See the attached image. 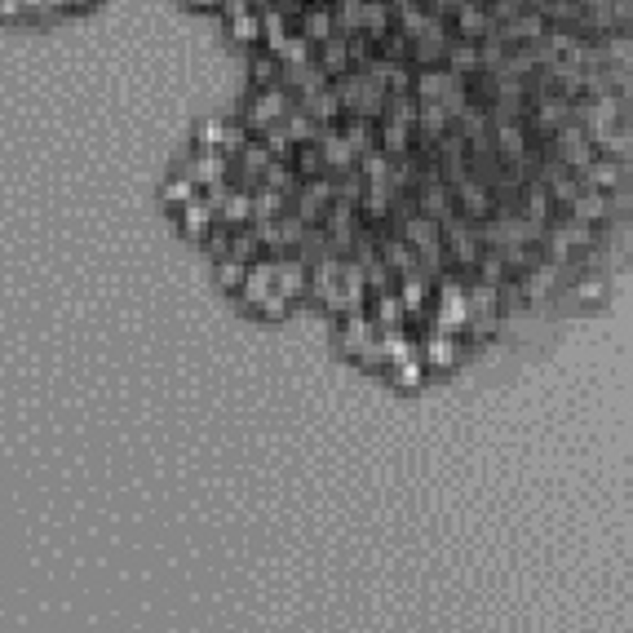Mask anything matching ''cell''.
<instances>
[{
  "mask_svg": "<svg viewBox=\"0 0 633 633\" xmlns=\"http://www.w3.org/2000/svg\"><path fill=\"white\" fill-rule=\"evenodd\" d=\"M332 23L341 27V36L364 27V0H332Z\"/></svg>",
  "mask_w": 633,
  "mask_h": 633,
  "instance_id": "8",
  "label": "cell"
},
{
  "mask_svg": "<svg viewBox=\"0 0 633 633\" xmlns=\"http://www.w3.org/2000/svg\"><path fill=\"white\" fill-rule=\"evenodd\" d=\"M262 147L275 159H288V156H293V138L284 133V124H270V129H266V133H262Z\"/></svg>",
  "mask_w": 633,
  "mask_h": 633,
  "instance_id": "13",
  "label": "cell"
},
{
  "mask_svg": "<svg viewBox=\"0 0 633 633\" xmlns=\"http://www.w3.org/2000/svg\"><path fill=\"white\" fill-rule=\"evenodd\" d=\"M58 5H71V0H45V9H58Z\"/></svg>",
  "mask_w": 633,
  "mask_h": 633,
  "instance_id": "25",
  "label": "cell"
},
{
  "mask_svg": "<svg viewBox=\"0 0 633 633\" xmlns=\"http://www.w3.org/2000/svg\"><path fill=\"white\" fill-rule=\"evenodd\" d=\"M346 142L359 151V156H368L372 151V120H364V115H355L350 124H346Z\"/></svg>",
  "mask_w": 633,
  "mask_h": 633,
  "instance_id": "12",
  "label": "cell"
},
{
  "mask_svg": "<svg viewBox=\"0 0 633 633\" xmlns=\"http://www.w3.org/2000/svg\"><path fill=\"white\" fill-rule=\"evenodd\" d=\"M253 80H258L262 89H270V85H279V67H275L270 58H258V62H253Z\"/></svg>",
  "mask_w": 633,
  "mask_h": 633,
  "instance_id": "20",
  "label": "cell"
},
{
  "mask_svg": "<svg viewBox=\"0 0 633 633\" xmlns=\"http://www.w3.org/2000/svg\"><path fill=\"white\" fill-rule=\"evenodd\" d=\"M200 142H204V147H222V142H226V124H222V120H204V124H200Z\"/></svg>",
  "mask_w": 633,
  "mask_h": 633,
  "instance_id": "21",
  "label": "cell"
},
{
  "mask_svg": "<svg viewBox=\"0 0 633 633\" xmlns=\"http://www.w3.org/2000/svg\"><path fill=\"white\" fill-rule=\"evenodd\" d=\"M381 142H385V156H390V151H403V147H408V124L385 115V124H381Z\"/></svg>",
  "mask_w": 633,
  "mask_h": 633,
  "instance_id": "15",
  "label": "cell"
},
{
  "mask_svg": "<svg viewBox=\"0 0 633 633\" xmlns=\"http://www.w3.org/2000/svg\"><path fill=\"white\" fill-rule=\"evenodd\" d=\"M346 62H350V41H346V36H332V41H323V71L341 76V71H346Z\"/></svg>",
  "mask_w": 633,
  "mask_h": 633,
  "instance_id": "11",
  "label": "cell"
},
{
  "mask_svg": "<svg viewBox=\"0 0 633 633\" xmlns=\"http://www.w3.org/2000/svg\"><path fill=\"white\" fill-rule=\"evenodd\" d=\"M222 209H226V217H231V222H244V217L253 213V191L235 186V191H231V200H226Z\"/></svg>",
  "mask_w": 633,
  "mask_h": 633,
  "instance_id": "18",
  "label": "cell"
},
{
  "mask_svg": "<svg viewBox=\"0 0 633 633\" xmlns=\"http://www.w3.org/2000/svg\"><path fill=\"white\" fill-rule=\"evenodd\" d=\"M390 18H394V9L385 5V0H364V27H368V36L381 45L385 41V32H390Z\"/></svg>",
  "mask_w": 633,
  "mask_h": 633,
  "instance_id": "7",
  "label": "cell"
},
{
  "mask_svg": "<svg viewBox=\"0 0 633 633\" xmlns=\"http://www.w3.org/2000/svg\"><path fill=\"white\" fill-rule=\"evenodd\" d=\"M204 5H213V0H204Z\"/></svg>",
  "mask_w": 633,
  "mask_h": 633,
  "instance_id": "26",
  "label": "cell"
},
{
  "mask_svg": "<svg viewBox=\"0 0 633 633\" xmlns=\"http://www.w3.org/2000/svg\"><path fill=\"white\" fill-rule=\"evenodd\" d=\"M18 9H23V0H0V14H5V18H9V14H18Z\"/></svg>",
  "mask_w": 633,
  "mask_h": 633,
  "instance_id": "24",
  "label": "cell"
},
{
  "mask_svg": "<svg viewBox=\"0 0 633 633\" xmlns=\"http://www.w3.org/2000/svg\"><path fill=\"white\" fill-rule=\"evenodd\" d=\"M182 222H186V231H209V222H213L209 200H191V204L182 209Z\"/></svg>",
  "mask_w": 633,
  "mask_h": 633,
  "instance_id": "17",
  "label": "cell"
},
{
  "mask_svg": "<svg viewBox=\"0 0 633 633\" xmlns=\"http://www.w3.org/2000/svg\"><path fill=\"white\" fill-rule=\"evenodd\" d=\"M364 177H368V186H376V182H390V156L372 147L368 156H364Z\"/></svg>",
  "mask_w": 633,
  "mask_h": 633,
  "instance_id": "14",
  "label": "cell"
},
{
  "mask_svg": "<svg viewBox=\"0 0 633 633\" xmlns=\"http://www.w3.org/2000/svg\"><path fill=\"white\" fill-rule=\"evenodd\" d=\"M191 177H195V182H204V186H217V182L226 177V156L209 151V156L191 159Z\"/></svg>",
  "mask_w": 633,
  "mask_h": 633,
  "instance_id": "9",
  "label": "cell"
},
{
  "mask_svg": "<svg viewBox=\"0 0 633 633\" xmlns=\"http://www.w3.org/2000/svg\"><path fill=\"white\" fill-rule=\"evenodd\" d=\"M284 18H288V14H284V5H266V9H262V36H266V45H270L275 53L284 50V41H288Z\"/></svg>",
  "mask_w": 633,
  "mask_h": 633,
  "instance_id": "6",
  "label": "cell"
},
{
  "mask_svg": "<svg viewBox=\"0 0 633 633\" xmlns=\"http://www.w3.org/2000/svg\"><path fill=\"white\" fill-rule=\"evenodd\" d=\"M288 111V85L279 80V85H270V89H258V98L249 103V124H262V129H270V124H279V115Z\"/></svg>",
  "mask_w": 633,
  "mask_h": 633,
  "instance_id": "1",
  "label": "cell"
},
{
  "mask_svg": "<svg viewBox=\"0 0 633 633\" xmlns=\"http://www.w3.org/2000/svg\"><path fill=\"white\" fill-rule=\"evenodd\" d=\"M222 279H226V284H235V279H244V270H240V262H222Z\"/></svg>",
  "mask_w": 633,
  "mask_h": 633,
  "instance_id": "23",
  "label": "cell"
},
{
  "mask_svg": "<svg viewBox=\"0 0 633 633\" xmlns=\"http://www.w3.org/2000/svg\"><path fill=\"white\" fill-rule=\"evenodd\" d=\"M319 156H323V164L332 168V173H350L355 168V159H359V151L346 142V133H337V129H323L319 133Z\"/></svg>",
  "mask_w": 633,
  "mask_h": 633,
  "instance_id": "2",
  "label": "cell"
},
{
  "mask_svg": "<svg viewBox=\"0 0 633 633\" xmlns=\"http://www.w3.org/2000/svg\"><path fill=\"white\" fill-rule=\"evenodd\" d=\"M311 50H315V41H311L306 32H297V36L284 41V50L275 53V58H284L288 67H306V62H311Z\"/></svg>",
  "mask_w": 633,
  "mask_h": 633,
  "instance_id": "10",
  "label": "cell"
},
{
  "mask_svg": "<svg viewBox=\"0 0 633 633\" xmlns=\"http://www.w3.org/2000/svg\"><path fill=\"white\" fill-rule=\"evenodd\" d=\"M226 23H231V36L240 41H253L262 32V18L249 14V0H226Z\"/></svg>",
  "mask_w": 633,
  "mask_h": 633,
  "instance_id": "4",
  "label": "cell"
},
{
  "mask_svg": "<svg viewBox=\"0 0 633 633\" xmlns=\"http://www.w3.org/2000/svg\"><path fill=\"white\" fill-rule=\"evenodd\" d=\"M302 32L323 45V41H332V9H323V5H306L302 9Z\"/></svg>",
  "mask_w": 633,
  "mask_h": 633,
  "instance_id": "5",
  "label": "cell"
},
{
  "mask_svg": "<svg viewBox=\"0 0 633 633\" xmlns=\"http://www.w3.org/2000/svg\"><path fill=\"white\" fill-rule=\"evenodd\" d=\"M284 133H288L293 142H302V147H315L323 129H319V120L311 115V111H306V106H297V111H293L288 120H284Z\"/></svg>",
  "mask_w": 633,
  "mask_h": 633,
  "instance_id": "3",
  "label": "cell"
},
{
  "mask_svg": "<svg viewBox=\"0 0 633 633\" xmlns=\"http://www.w3.org/2000/svg\"><path fill=\"white\" fill-rule=\"evenodd\" d=\"M222 147H226L231 156H235V151L244 156V147H249V133H244V129H226V142H222Z\"/></svg>",
  "mask_w": 633,
  "mask_h": 633,
  "instance_id": "22",
  "label": "cell"
},
{
  "mask_svg": "<svg viewBox=\"0 0 633 633\" xmlns=\"http://www.w3.org/2000/svg\"><path fill=\"white\" fill-rule=\"evenodd\" d=\"M164 200H173V204H182V209H186V204H191V200H200V195H195V186H191L186 177H173V182L164 186Z\"/></svg>",
  "mask_w": 633,
  "mask_h": 633,
  "instance_id": "19",
  "label": "cell"
},
{
  "mask_svg": "<svg viewBox=\"0 0 633 633\" xmlns=\"http://www.w3.org/2000/svg\"><path fill=\"white\" fill-rule=\"evenodd\" d=\"M399 5H403V0H399Z\"/></svg>",
  "mask_w": 633,
  "mask_h": 633,
  "instance_id": "27",
  "label": "cell"
},
{
  "mask_svg": "<svg viewBox=\"0 0 633 633\" xmlns=\"http://www.w3.org/2000/svg\"><path fill=\"white\" fill-rule=\"evenodd\" d=\"M293 159H297V173H306V177H323V156H319V147H297L293 151Z\"/></svg>",
  "mask_w": 633,
  "mask_h": 633,
  "instance_id": "16",
  "label": "cell"
}]
</instances>
